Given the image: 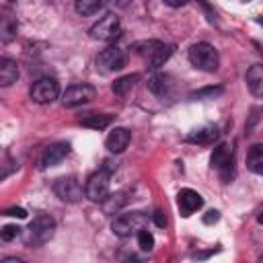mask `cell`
<instances>
[{
  "label": "cell",
  "mask_w": 263,
  "mask_h": 263,
  "mask_svg": "<svg viewBox=\"0 0 263 263\" xmlns=\"http://www.w3.org/2000/svg\"><path fill=\"white\" fill-rule=\"evenodd\" d=\"M189 62L197 68V70H203V72H216L218 66H220V55H218V49L208 43V41H199V43H193L189 47Z\"/></svg>",
  "instance_id": "cell-1"
},
{
  "label": "cell",
  "mask_w": 263,
  "mask_h": 263,
  "mask_svg": "<svg viewBox=\"0 0 263 263\" xmlns=\"http://www.w3.org/2000/svg\"><path fill=\"white\" fill-rule=\"evenodd\" d=\"M53 230H55V220L49 216V214H37L31 224H29V230H27V245H33V247H39V245H45L51 236H53Z\"/></svg>",
  "instance_id": "cell-2"
},
{
  "label": "cell",
  "mask_w": 263,
  "mask_h": 263,
  "mask_svg": "<svg viewBox=\"0 0 263 263\" xmlns=\"http://www.w3.org/2000/svg\"><path fill=\"white\" fill-rule=\"evenodd\" d=\"M88 35L97 41H113L121 35V25H119V16H115L113 12L105 14L103 18H99L90 29Z\"/></svg>",
  "instance_id": "cell-3"
},
{
  "label": "cell",
  "mask_w": 263,
  "mask_h": 263,
  "mask_svg": "<svg viewBox=\"0 0 263 263\" xmlns=\"http://www.w3.org/2000/svg\"><path fill=\"white\" fill-rule=\"evenodd\" d=\"M146 222H148V216H146L144 212H129V214L117 216V218L113 220V224H111V230H113L117 236L125 238V236L134 234V232H138L140 228H144Z\"/></svg>",
  "instance_id": "cell-4"
},
{
  "label": "cell",
  "mask_w": 263,
  "mask_h": 263,
  "mask_svg": "<svg viewBox=\"0 0 263 263\" xmlns=\"http://www.w3.org/2000/svg\"><path fill=\"white\" fill-rule=\"evenodd\" d=\"M125 64H127V53L117 45H109L97 55V70H101L105 74L121 70Z\"/></svg>",
  "instance_id": "cell-5"
},
{
  "label": "cell",
  "mask_w": 263,
  "mask_h": 263,
  "mask_svg": "<svg viewBox=\"0 0 263 263\" xmlns=\"http://www.w3.org/2000/svg\"><path fill=\"white\" fill-rule=\"evenodd\" d=\"M29 95L35 103L47 105V103H53L60 97V84H58L55 78H39V80L33 82Z\"/></svg>",
  "instance_id": "cell-6"
},
{
  "label": "cell",
  "mask_w": 263,
  "mask_h": 263,
  "mask_svg": "<svg viewBox=\"0 0 263 263\" xmlns=\"http://www.w3.org/2000/svg\"><path fill=\"white\" fill-rule=\"evenodd\" d=\"M109 193V173H105L103 168L92 173L88 179H86V185H84V197L95 201V203H101Z\"/></svg>",
  "instance_id": "cell-7"
},
{
  "label": "cell",
  "mask_w": 263,
  "mask_h": 263,
  "mask_svg": "<svg viewBox=\"0 0 263 263\" xmlns=\"http://www.w3.org/2000/svg\"><path fill=\"white\" fill-rule=\"evenodd\" d=\"M53 193L62 201H66V203H78L82 199V195H84L82 185L78 183L76 177H62V179H58L53 183Z\"/></svg>",
  "instance_id": "cell-8"
},
{
  "label": "cell",
  "mask_w": 263,
  "mask_h": 263,
  "mask_svg": "<svg viewBox=\"0 0 263 263\" xmlns=\"http://www.w3.org/2000/svg\"><path fill=\"white\" fill-rule=\"evenodd\" d=\"M95 95H97L95 86H90V84H74V86H68L64 90L62 103H64V107L72 109V107H80V105L90 103L95 99Z\"/></svg>",
  "instance_id": "cell-9"
},
{
  "label": "cell",
  "mask_w": 263,
  "mask_h": 263,
  "mask_svg": "<svg viewBox=\"0 0 263 263\" xmlns=\"http://www.w3.org/2000/svg\"><path fill=\"white\" fill-rule=\"evenodd\" d=\"M70 152V144L68 142H55V144H49L43 154H41V168H47V166H55L60 164Z\"/></svg>",
  "instance_id": "cell-10"
},
{
  "label": "cell",
  "mask_w": 263,
  "mask_h": 263,
  "mask_svg": "<svg viewBox=\"0 0 263 263\" xmlns=\"http://www.w3.org/2000/svg\"><path fill=\"white\" fill-rule=\"evenodd\" d=\"M177 203H179V210L183 216H191L193 212H197L203 205V197L193 189H181L177 195Z\"/></svg>",
  "instance_id": "cell-11"
},
{
  "label": "cell",
  "mask_w": 263,
  "mask_h": 263,
  "mask_svg": "<svg viewBox=\"0 0 263 263\" xmlns=\"http://www.w3.org/2000/svg\"><path fill=\"white\" fill-rule=\"evenodd\" d=\"M129 140H132V134H129L127 127H115L113 132H109V136L105 140V146H107L109 152L119 154V152H123L127 148Z\"/></svg>",
  "instance_id": "cell-12"
},
{
  "label": "cell",
  "mask_w": 263,
  "mask_h": 263,
  "mask_svg": "<svg viewBox=\"0 0 263 263\" xmlns=\"http://www.w3.org/2000/svg\"><path fill=\"white\" fill-rule=\"evenodd\" d=\"M16 31H18L16 16L10 10H0V41L10 43L16 37Z\"/></svg>",
  "instance_id": "cell-13"
},
{
  "label": "cell",
  "mask_w": 263,
  "mask_h": 263,
  "mask_svg": "<svg viewBox=\"0 0 263 263\" xmlns=\"http://www.w3.org/2000/svg\"><path fill=\"white\" fill-rule=\"evenodd\" d=\"M228 162H234V148L230 144H218L210 156V166L220 171Z\"/></svg>",
  "instance_id": "cell-14"
},
{
  "label": "cell",
  "mask_w": 263,
  "mask_h": 263,
  "mask_svg": "<svg viewBox=\"0 0 263 263\" xmlns=\"http://www.w3.org/2000/svg\"><path fill=\"white\" fill-rule=\"evenodd\" d=\"M18 78V64L12 58H0V86H10Z\"/></svg>",
  "instance_id": "cell-15"
},
{
  "label": "cell",
  "mask_w": 263,
  "mask_h": 263,
  "mask_svg": "<svg viewBox=\"0 0 263 263\" xmlns=\"http://www.w3.org/2000/svg\"><path fill=\"white\" fill-rule=\"evenodd\" d=\"M247 86H249V90L255 97L263 95V66L261 64H255V66L249 68V72H247Z\"/></svg>",
  "instance_id": "cell-16"
},
{
  "label": "cell",
  "mask_w": 263,
  "mask_h": 263,
  "mask_svg": "<svg viewBox=\"0 0 263 263\" xmlns=\"http://www.w3.org/2000/svg\"><path fill=\"white\" fill-rule=\"evenodd\" d=\"M220 138V132L218 127L214 125H208V127H201V129H195L189 134V142H197V144H214L216 140Z\"/></svg>",
  "instance_id": "cell-17"
},
{
  "label": "cell",
  "mask_w": 263,
  "mask_h": 263,
  "mask_svg": "<svg viewBox=\"0 0 263 263\" xmlns=\"http://www.w3.org/2000/svg\"><path fill=\"white\" fill-rule=\"evenodd\" d=\"M247 166L251 173L261 175L263 173V146L261 144H253L249 154H247Z\"/></svg>",
  "instance_id": "cell-18"
},
{
  "label": "cell",
  "mask_w": 263,
  "mask_h": 263,
  "mask_svg": "<svg viewBox=\"0 0 263 263\" xmlns=\"http://www.w3.org/2000/svg\"><path fill=\"white\" fill-rule=\"evenodd\" d=\"M111 121H113V117L107 113H88L80 119V123L90 129H105L107 125H111Z\"/></svg>",
  "instance_id": "cell-19"
},
{
  "label": "cell",
  "mask_w": 263,
  "mask_h": 263,
  "mask_svg": "<svg viewBox=\"0 0 263 263\" xmlns=\"http://www.w3.org/2000/svg\"><path fill=\"white\" fill-rule=\"evenodd\" d=\"M125 201H127L125 191H117V193H107V197L101 201V205H103L105 214H115V212H119L123 208Z\"/></svg>",
  "instance_id": "cell-20"
},
{
  "label": "cell",
  "mask_w": 263,
  "mask_h": 263,
  "mask_svg": "<svg viewBox=\"0 0 263 263\" xmlns=\"http://www.w3.org/2000/svg\"><path fill=\"white\" fill-rule=\"evenodd\" d=\"M171 53H173V45H164V43H160L158 49L148 58V66H150L152 70H158V68L171 58Z\"/></svg>",
  "instance_id": "cell-21"
},
{
  "label": "cell",
  "mask_w": 263,
  "mask_h": 263,
  "mask_svg": "<svg viewBox=\"0 0 263 263\" xmlns=\"http://www.w3.org/2000/svg\"><path fill=\"white\" fill-rule=\"evenodd\" d=\"M105 0H74V10L82 16H90L103 8Z\"/></svg>",
  "instance_id": "cell-22"
},
{
  "label": "cell",
  "mask_w": 263,
  "mask_h": 263,
  "mask_svg": "<svg viewBox=\"0 0 263 263\" xmlns=\"http://www.w3.org/2000/svg\"><path fill=\"white\" fill-rule=\"evenodd\" d=\"M138 74H127V76H121V78H117L113 84H111V90L115 92V95H125L127 90H132L134 88V84L138 82Z\"/></svg>",
  "instance_id": "cell-23"
},
{
  "label": "cell",
  "mask_w": 263,
  "mask_h": 263,
  "mask_svg": "<svg viewBox=\"0 0 263 263\" xmlns=\"http://www.w3.org/2000/svg\"><path fill=\"white\" fill-rule=\"evenodd\" d=\"M160 43H162V41H156V39H150V41H136V43L132 45V49L148 62V58L158 49V45H160Z\"/></svg>",
  "instance_id": "cell-24"
},
{
  "label": "cell",
  "mask_w": 263,
  "mask_h": 263,
  "mask_svg": "<svg viewBox=\"0 0 263 263\" xmlns=\"http://www.w3.org/2000/svg\"><path fill=\"white\" fill-rule=\"evenodd\" d=\"M148 88H150L154 95L164 97V95H166V88H168V84H166V76H162V74H154V76H150V78H148Z\"/></svg>",
  "instance_id": "cell-25"
},
{
  "label": "cell",
  "mask_w": 263,
  "mask_h": 263,
  "mask_svg": "<svg viewBox=\"0 0 263 263\" xmlns=\"http://www.w3.org/2000/svg\"><path fill=\"white\" fill-rule=\"evenodd\" d=\"M222 92H224L222 86H205V88H199V90L191 92L189 97H191L193 101H199V99H214V97H218V95H222Z\"/></svg>",
  "instance_id": "cell-26"
},
{
  "label": "cell",
  "mask_w": 263,
  "mask_h": 263,
  "mask_svg": "<svg viewBox=\"0 0 263 263\" xmlns=\"http://www.w3.org/2000/svg\"><path fill=\"white\" fill-rule=\"evenodd\" d=\"M138 247H140L142 251H152V249H154V236H152V232L140 228V230H138Z\"/></svg>",
  "instance_id": "cell-27"
},
{
  "label": "cell",
  "mask_w": 263,
  "mask_h": 263,
  "mask_svg": "<svg viewBox=\"0 0 263 263\" xmlns=\"http://www.w3.org/2000/svg\"><path fill=\"white\" fill-rule=\"evenodd\" d=\"M18 234H21V228L16 224H6V226L0 228V238L2 240H14Z\"/></svg>",
  "instance_id": "cell-28"
},
{
  "label": "cell",
  "mask_w": 263,
  "mask_h": 263,
  "mask_svg": "<svg viewBox=\"0 0 263 263\" xmlns=\"http://www.w3.org/2000/svg\"><path fill=\"white\" fill-rule=\"evenodd\" d=\"M14 168H16V164H14L8 156H6V158H2V160H0V181H2L4 177H8Z\"/></svg>",
  "instance_id": "cell-29"
},
{
  "label": "cell",
  "mask_w": 263,
  "mask_h": 263,
  "mask_svg": "<svg viewBox=\"0 0 263 263\" xmlns=\"http://www.w3.org/2000/svg\"><path fill=\"white\" fill-rule=\"evenodd\" d=\"M2 214H4V216H12V218H21V220L27 218V210H25V208H16V205H14V208H6Z\"/></svg>",
  "instance_id": "cell-30"
},
{
  "label": "cell",
  "mask_w": 263,
  "mask_h": 263,
  "mask_svg": "<svg viewBox=\"0 0 263 263\" xmlns=\"http://www.w3.org/2000/svg\"><path fill=\"white\" fill-rule=\"evenodd\" d=\"M220 220V212L218 210H208L203 214V224H216Z\"/></svg>",
  "instance_id": "cell-31"
},
{
  "label": "cell",
  "mask_w": 263,
  "mask_h": 263,
  "mask_svg": "<svg viewBox=\"0 0 263 263\" xmlns=\"http://www.w3.org/2000/svg\"><path fill=\"white\" fill-rule=\"evenodd\" d=\"M152 220H154V224L160 226V228L166 226V216H164V212H160V210H156V212L152 214Z\"/></svg>",
  "instance_id": "cell-32"
},
{
  "label": "cell",
  "mask_w": 263,
  "mask_h": 263,
  "mask_svg": "<svg viewBox=\"0 0 263 263\" xmlns=\"http://www.w3.org/2000/svg\"><path fill=\"white\" fill-rule=\"evenodd\" d=\"M101 168H103L105 173H109V175H111V173H115V171H117V162H113V160H109V158H107V160H103V166H101Z\"/></svg>",
  "instance_id": "cell-33"
},
{
  "label": "cell",
  "mask_w": 263,
  "mask_h": 263,
  "mask_svg": "<svg viewBox=\"0 0 263 263\" xmlns=\"http://www.w3.org/2000/svg\"><path fill=\"white\" fill-rule=\"evenodd\" d=\"M189 0H164V4H168V6H173V8H181V6H185Z\"/></svg>",
  "instance_id": "cell-34"
},
{
  "label": "cell",
  "mask_w": 263,
  "mask_h": 263,
  "mask_svg": "<svg viewBox=\"0 0 263 263\" xmlns=\"http://www.w3.org/2000/svg\"><path fill=\"white\" fill-rule=\"evenodd\" d=\"M10 2H16V0H10Z\"/></svg>",
  "instance_id": "cell-35"
}]
</instances>
